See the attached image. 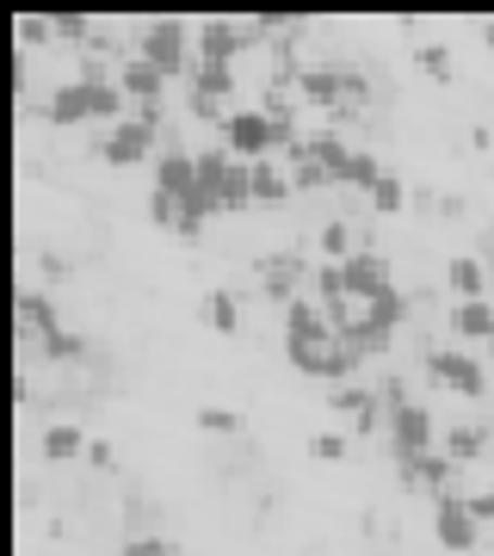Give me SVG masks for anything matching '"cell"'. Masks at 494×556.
<instances>
[{
    "instance_id": "cell-25",
    "label": "cell",
    "mask_w": 494,
    "mask_h": 556,
    "mask_svg": "<svg viewBox=\"0 0 494 556\" xmlns=\"http://www.w3.org/2000/svg\"><path fill=\"white\" fill-rule=\"evenodd\" d=\"M296 186L284 167H273V161H254V204H284Z\"/></svg>"
},
{
    "instance_id": "cell-27",
    "label": "cell",
    "mask_w": 494,
    "mask_h": 556,
    "mask_svg": "<svg viewBox=\"0 0 494 556\" xmlns=\"http://www.w3.org/2000/svg\"><path fill=\"white\" fill-rule=\"evenodd\" d=\"M482 427H445V433H439V452L452 457V464H470L476 452H482Z\"/></svg>"
},
{
    "instance_id": "cell-4",
    "label": "cell",
    "mask_w": 494,
    "mask_h": 556,
    "mask_svg": "<svg viewBox=\"0 0 494 556\" xmlns=\"http://www.w3.org/2000/svg\"><path fill=\"white\" fill-rule=\"evenodd\" d=\"M427 378L445 383L452 396H470V402L489 396V365H482V358H470V353H457V346H439V353H427Z\"/></svg>"
},
{
    "instance_id": "cell-38",
    "label": "cell",
    "mask_w": 494,
    "mask_h": 556,
    "mask_svg": "<svg viewBox=\"0 0 494 556\" xmlns=\"http://www.w3.org/2000/svg\"><path fill=\"white\" fill-rule=\"evenodd\" d=\"M470 514L482 519V526H494V489H476V495H470Z\"/></svg>"
},
{
    "instance_id": "cell-2",
    "label": "cell",
    "mask_w": 494,
    "mask_h": 556,
    "mask_svg": "<svg viewBox=\"0 0 494 556\" xmlns=\"http://www.w3.org/2000/svg\"><path fill=\"white\" fill-rule=\"evenodd\" d=\"M155 137H161V105H130V118L118 130H105L99 155L112 161V167H142V161L155 155Z\"/></svg>"
},
{
    "instance_id": "cell-32",
    "label": "cell",
    "mask_w": 494,
    "mask_h": 556,
    "mask_svg": "<svg viewBox=\"0 0 494 556\" xmlns=\"http://www.w3.org/2000/svg\"><path fill=\"white\" fill-rule=\"evenodd\" d=\"M296 192H321V186H334V174L316 161V149H309V161H296V174H291Z\"/></svg>"
},
{
    "instance_id": "cell-6",
    "label": "cell",
    "mask_w": 494,
    "mask_h": 556,
    "mask_svg": "<svg viewBox=\"0 0 494 556\" xmlns=\"http://www.w3.org/2000/svg\"><path fill=\"white\" fill-rule=\"evenodd\" d=\"M439 427L420 402H408V408H395L390 415V452H395V464H408V457H427V452H439Z\"/></svg>"
},
{
    "instance_id": "cell-34",
    "label": "cell",
    "mask_w": 494,
    "mask_h": 556,
    "mask_svg": "<svg viewBox=\"0 0 494 556\" xmlns=\"http://www.w3.org/2000/svg\"><path fill=\"white\" fill-rule=\"evenodd\" d=\"M198 427H204V433H217V439H229V433H241V415H229V408H198Z\"/></svg>"
},
{
    "instance_id": "cell-29",
    "label": "cell",
    "mask_w": 494,
    "mask_h": 556,
    "mask_svg": "<svg viewBox=\"0 0 494 556\" xmlns=\"http://www.w3.org/2000/svg\"><path fill=\"white\" fill-rule=\"evenodd\" d=\"M415 62H420V75H427V80H439V87H445V80H452V68H457L445 43H420V50H415Z\"/></svg>"
},
{
    "instance_id": "cell-35",
    "label": "cell",
    "mask_w": 494,
    "mask_h": 556,
    "mask_svg": "<svg viewBox=\"0 0 494 556\" xmlns=\"http://www.w3.org/2000/svg\"><path fill=\"white\" fill-rule=\"evenodd\" d=\"M50 20H56V38H68V43H80L87 38V25H93L87 13H50Z\"/></svg>"
},
{
    "instance_id": "cell-14",
    "label": "cell",
    "mask_w": 494,
    "mask_h": 556,
    "mask_svg": "<svg viewBox=\"0 0 494 556\" xmlns=\"http://www.w3.org/2000/svg\"><path fill=\"white\" fill-rule=\"evenodd\" d=\"M445 285L457 291V303L489 298V266H482L476 254H452V260H445Z\"/></svg>"
},
{
    "instance_id": "cell-5",
    "label": "cell",
    "mask_w": 494,
    "mask_h": 556,
    "mask_svg": "<svg viewBox=\"0 0 494 556\" xmlns=\"http://www.w3.org/2000/svg\"><path fill=\"white\" fill-rule=\"evenodd\" d=\"M433 538H439V551H452V556H476L482 519L470 514V495H439V501H433Z\"/></svg>"
},
{
    "instance_id": "cell-20",
    "label": "cell",
    "mask_w": 494,
    "mask_h": 556,
    "mask_svg": "<svg viewBox=\"0 0 494 556\" xmlns=\"http://www.w3.org/2000/svg\"><path fill=\"white\" fill-rule=\"evenodd\" d=\"M328 408H334V415H346L353 427H365V433L377 427V402L365 396L358 383H334V390H328Z\"/></svg>"
},
{
    "instance_id": "cell-16",
    "label": "cell",
    "mask_w": 494,
    "mask_h": 556,
    "mask_svg": "<svg viewBox=\"0 0 494 556\" xmlns=\"http://www.w3.org/2000/svg\"><path fill=\"white\" fill-rule=\"evenodd\" d=\"M236 87H241L236 62H198V68H192V93H198V100L229 105V100H236Z\"/></svg>"
},
{
    "instance_id": "cell-23",
    "label": "cell",
    "mask_w": 494,
    "mask_h": 556,
    "mask_svg": "<svg viewBox=\"0 0 494 556\" xmlns=\"http://www.w3.org/2000/svg\"><path fill=\"white\" fill-rule=\"evenodd\" d=\"M296 87H303L316 105H334L340 87H353V75H340V68H303V75H296Z\"/></svg>"
},
{
    "instance_id": "cell-3",
    "label": "cell",
    "mask_w": 494,
    "mask_h": 556,
    "mask_svg": "<svg viewBox=\"0 0 494 556\" xmlns=\"http://www.w3.org/2000/svg\"><path fill=\"white\" fill-rule=\"evenodd\" d=\"M223 149L236 161H273V149H278V124H273V112L266 105H236L229 112V124H223Z\"/></svg>"
},
{
    "instance_id": "cell-11",
    "label": "cell",
    "mask_w": 494,
    "mask_h": 556,
    "mask_svg": "<svg viewBox=\"0 0 494 556\" xmlns=\"http://www.w3.org/2000/svg\"><path fill=\"white\" fill-rule=\"evenodd\" d=\"M118 87H124V100H130V105H155V100H161V87H167V75H161L155 62H142V56H124V68H118Z\"/></svg>"
},
{
    "instance_id": "cell-37",
    "label": "cell",
    "mask_w": 494,
    "mask_h": 556,
    "mask_svg": "<svg viewBox=\"0 0 494 556\" xmlns=\"http://www.w3.org/2000/svg\"><path fill=\"white\" fill-rule=\"evenodd\" d=\"M124 556H174V551H167L161 538H130V544H124Z\"/></svg>"
},
{
    "instance_id": "cell-39",
    "label": "cell",
    "mask_w": 494,
    "mask_h": 556,
    "mask_svg": "<svg viewBox=\"0 0 494 556\" xmlns=\"http://www.w3.org/2000/svg\"><path fill=\"white\" fill-rule=\"evenodd\" d=\"M87 464H93V470H112V445H105V439H93V445H87Z\"/></svg>"
},
{
    "instance_id": "cell-8",
    "label": "cell",
    "mask_w": 494,
    "mask_h": 556,
    "mask_svg": "<svg viewBox=\"0 0 494 556\" xmlns=\"http://www.w3.org/2000/svg\"><path fill=\"white\" fill-rule=\"evenodd\" d=\"M254 38H259L254 20H248V25H241V20H204V25H198V62H236Z\"/></svg>"
},
{
    "instance_id": "cell-26",
    "label": "cell",
    "mask_w": 494,
    "mask_h": 556,
    "mask_svg": "<svg viewBox=\"0 0 494 556\" xmlns=\"http://www.w3.org/2000/svg\"><path fill=\"white\" fill-rule=\"evenodd\" d=\"M149 223L167 229V236H186V199H174V192H149Z\"/></svg>"
},
{
    "instance_id": "cell-18",
    "label": "cell",
    "mask_w": 494,
    "mask_h": 556,
    "mask_svg": "<svg viewBox=\"0 0 494 556\" xmlns=\"http://www.w3.org/2000/svg\"><path fill=\"white\" fill-rule=\"evenodd\" d=\"M402 321H408V298H402V291H383V298L365 303V328H371L377 340H395Z\"/></svg>"
},
{
    "instance_id": "cell-31",
    "label": "cell",
    "mask_w": 494,
    "mask_h": 556,
    "mask_svg": "<svg viewBox=\"0 0 494 556\" xmlns=\"http://www.w3.org/2000/svg\"><path fill=\"white\" fill-rule=\"evenodd\" d=\"M371 204H377V211H383V217H395V211L408 204V186H402V174H383V179H377Z\"/></svg>"
},
{
    "instance_id": "cell-13",
    "label": "cell",
    "mask_w": 494,
    "mask_h": 556,
    "mask_svg": "<svg viewBox=\"0 0 494 556\" xmlns=\"http://www.w3.org/2000/svg\"><path fill=\"white\" fill-rule=\"evenodd\" d=\"M155 192H174V199L198 192V155H186V149H167V155L155 161Z\"/></svg>"
},
{
    "instance_id": "cell-15",
    "label": "cell",
    "mask_w": 494,
    "mask_h": 556,
    "mask_svg": "<svg viewBox=\"0 0 494 556\" xmlns=\"http://www.w3.org/2000/svg\"><path fill=\"white\" fill-rule=\"evenodd\" d=\"M87 445H93V439L80 433L75 420H50L43 439H38V452L50 457V464H75V457H87Z\"/></svg>"
},
{
    "instance_id": "cell-33",
    "label": "cell",
    "mask_w": 494,
    "mask_h": 556,
    "mask_svg": "<svg viewBox=\"0 0 494 556\" xmlns=\"http://www.w3.org/2000/svg\"><path fill=\"white\" fill-rule=\"evenodd\" d=\"M309 452H316L321 464H340V457L353 452V439L340 433V427H328V433H316V439H309Z\"/></svg>"
},
{
    "instance_id": "cell-30",
    "label": "cell",
    "mask_w": 494,
    "mask_h": 556,
    "mask_svg": "<svg viewBox=\"0 0 494 556\" xmlns=\"http://www.w3.org/2000/svg\"><path fill=\"white\" fill-rule=\"evenodd\" d=\"M321 254H328V260H353L358 254V248H353V223H321Z\"/></svg>"
},
{
    "instance_id": "cell-19",
    "label": "cell",
    "mask_w": 494,
    "mask_h": 556,
    "mask_svg": "<svg viewBox=\"0 0 494 556\" xmlns=\"http://www.w3.org/2000/svg\"><path fill=\"white\" fill-rule=\"evenodd\" d=\"M452 334L457 340H494V298L457 303V309H452Z\"/></svg>"
},
{
    "instance_id": "cell-21",
    "label": "cell",
    "mask_w": 494,
    "mask_h": 556,
    "mask_svg": "<svg viewBox=\"0 0 494 556\" xmlns=\"http://www.w3.org/2000/svg\"><path fill=\"white\" fill-rule=\"evenodd\" d=\"M20 328H25V334H43V340H50V334H62L56 303H50V298H38V291H25V298H20Z\"/></svg>"
},
{
    "instance_id": "cell-22",
    "label": "cell",
    "mask_w": 494,
    "mask_h": 556,
    "mask_svg": "<svg viewBox=\"0 0 494 556\" xmlns=\"http://www.w3.org/2000/svg\"><path fill=\"white\" fill-rule=\"evenodd\" d=\"M204 321H211V334L236 340V334H241V303H236V291H211V298H204Z\"/></svg>"
},
{
    "instance_id": "cell-10",
    "label": "cell",
    "mask_w": 494,
    "mask_h": 556,
    "mask_svg": "<svg viewBox=\"0 0 494 556\" xmlns=\"http://www.w3.org/2000/svg\"><path fill=\"white\" fill-rule=\"evenodd\" d=\"M259 273H266V298H273L278 309H291V303L303 298V260L296 254H266Z\"/></svg>"
},
{
    "instance_id": "cell-12",
    "label": "cell",
    "mask_w": 494,
    "mask_h": 556,
    "mask_svg": "<svg viewBox=\"0 0 494 556\" xmlns=\"http://www.w3.org/2000/svg\"><path fill=\"white\" fill-rule=\"evenodd\" d=\"M334 328H328V303L321 298H296L291 309H284V340H328Z\"/></svg>"
},
{
    "instance_id": "cell-28",
    "label": "cell",
    "mask_w": 494,
    "mask_h": 556,
    "mask_svg": "<svg viewBox=\"0 0 494 556\" xmlns=\"http://www.w3.org/2000/svg\"><path fill=\"white\" fill-rule=\"evenodd\" d=\"M13 38H20V50L50 43V38H56V20H50V13H20V20H13Z\"/></svg>"
},
{
    "instance_id": "cell-1",
    "label": "cell",
    "mask_w": 494,
    "mask_h": 556,
    "mask_svg": "<svg viewBox=\"0 0 494 556\" xmlns=\"http://www.w3.org/2000/svg\"><path fill=\"white\" fill-rule=\"evenodd\" d=\"M137 56H142V62H155L167 80H174V75L192 80V68H198V31H192L186 20H155L149 31H142Z\"/></svg>"
},
{
    "instance_id": "cell-36",
    "label": "cell",
    "mask_w": 494,
    "mask_h": 556,
    "mask_svg": "<svg viewBox=\"0 0 494 556\" xmlns=\"http://www.w3.org/2000/svg\"><path fill=\"white\" fill-rule=\"evenodd\" d=\"M43 353H50V358H75L80 340H75V334H50V340H43Z\"/></svg>"
},
{
    "instance_id": "cell-24",
    "label": "cell",
    "mask_w": 494,
    "mask_h": 556,
    "mask_svg": "<svg viewBox=\"0 0 494 556\" xmlns=\"http://www.w3.org/2000/svg\"><path fill=\"white\" fill-rule=\"evenodd\" d=\"M383 174H390V167H383L371 149H353V161L340 167V186H353V192H377V179H383Z\"/></svg>"
},
{
    "instance_id": "cell-7",
    "label": "cell",
    "mask_w": 494,
    "mask_h": 556,
    "mask_svg": "<svg viewBox=\"0 0 494 556\" xmlns=\"http://www.w3.org/2000/svg\"><path fill=\"white\" fill-rule=\"evenodd\" d=\"M340 278H346V298L353 303H371V298H383V291H395L390 260L377 254V248H358L353 260H340Z\"/></svg>"
},
{
    "instance_id": "cell-17",
    "label": "cell",
    "mask_w": 494,
    "mask_h": 556,
    "mask_svg": "<svg viewBox=\"0 0 494 556\" xmlns=\"http://www.w3.org/2000/svg\"><path fill=\"white\" fill-rule=\"evenodd\" d=\"M452 457L445 452H427V457H408V464H402V482H415V489H433V501L445 495V482H452Z\"/></svg>"
},
{
    "instance_id": "cell-9",
    "label": "cell",
    "mask_w": 494,
    "mask_h": 556,
    "mask_svg": "<svg viewBox=\"0 0 494 556\" xmlns=\"http://www.w3.org/2000/svg\"><path fill=\"white\" fill-rule=\"evenodd\" d=\"M43 124H56V130H75V124H93V80H62L50 87V100H43Z\"/></svg>"
}]
</instances>
